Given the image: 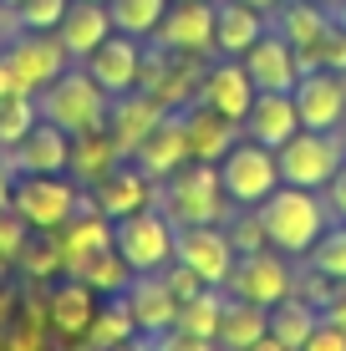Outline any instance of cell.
<instances>
[{
  "label": "cell",
  "instance_id": "obj_1",
  "mask_svg": "<svg viewBox=\"0 0 346 351\" xmlns=\"http://www.w3.org/2000/svg\"><path fill=\"white\" fill-rule=\"evenodd\" d=\"M260 224H265L270 250H280V255H311V245L326 234V204L316 199V189L280 184L260 204Z\"/></svg>",
  "mask_w": 346,
  "mask_h": 351
},
{
  "label": "cell",
  "instance_id": "obj_2",
  "mask_svg": "<svg viewBox=\"0 0 346 351\" xmlns=\"http://www.w3.org/2000/svg\"><path fill=\"white\" fill-rule=\"evenodd\" d=\"M36 107H41L46 123H56L62 132L82 138V132H102V128H107V107H112V97L92 82L87 66H82V71L66 66L51 87L36 92Z\"/></svg>",
  "mask_w": 346,
  "mask_h": 351
},
{
  "label": "cell",
  "instance_id": "obj_3",
  "mask_svg": "<svg viewBox=\"0 0 346 351\" xmlns=\"http://www.w3.org/2000/svg\"><path fill=\"white\" fill-rule=\"evenodd\" d=\"M163 214L178 229L230 219V193L219 184V163H184L178 173L163 178Z\"/></svg>",
  "mask_w": 346,
  "mask_h": 351
},
{
  "label": "cell",
  "instance_id": "obj_4",
  "mask_svg": "<svg viewBox=\"0 0 346 351\" xmlns=\"http://www.w3.org/2000/svg\"><path fill=\"white\" fill-rule=\"evenodd\" d=\"M112 250L127 260L133 275H158L178 255V224L163 209H138L127 219H112Z\"/></svg>",
  "mask_w": 346,
  "mask_h": 351
},
{
  "label": "cell",
  "instance_id": "obj_5",
  "mask_svg": "<svg viewBox=\"0 0 346 351\" xmlns=\"http://www.w3.org/2000/svg\"><path fill=\"white\" fill-rule=\"evenodd\" d=\"M219 184H224V193H230V204H240V209H260V204L280 189L275 148H265V143H255V138L234 143V148L219 158Z\"/></svg>",
  "mask_w": 346,
  "mask_h": 351
},
{
  "label": "cell",
  "instance_id": "obj_6",
  "mask_svg": "<svg viewBox=\"0 0 346 351\" xmlns=\"http://www.w3.org/2000/svg\"><path fill=\"white\" fill-rule=\"evenodd\" d=\"M275 163H280V184H295V189H326L336 178V168L346 163V148L336 132H311L301 128L285 148H275Z\"/></svg>",
  "mask_w": 346,
  "mask_h": 351
},
{
  "label": "cell",
  "instance_id": "obj_7",
  "mask_svg": "<svg viewBox=\"0 0 346 351\" xmlns=\"http://www.w3.org/2000/svg\"><path fill=\"white\" fill-rule=\"evenodd\" d=\"M199 87H204V66L188 51H163V46H143V71H138V92L158 97L169 112H184L188 102H199Z\"/></svg>",
  "mask_w": 346,
  "mask_h": 351
},
{
  "label": "cell",
  "instance_id": "obj_8",
  "mask_svg": "<svg viewBox=\"0 0 346 351\" xmlns=\"http://www.w3.org/2000/svg\"><path fill=\"white\" fill-rule=\"evenodd\" d=\"M0 62L10 66V77H16L21 92L36 97L71 66V56H66V46H62L56 31H21V36H10V41L0 46Z\"/></svg>",
  "mask_w": 346,
  "mask_h": 351
},
{
  "label": "cell",
  "instance_id": "obj_9",
  "mask_svg": "<svg viewBox=\"0 0 346 351\" xmlns=\"http://www.w3.org/2000/svg\"><path fill=\"white\" fill-rule=\"evenodd\" d=\"M77 184L66 173H16L10 184V209L31 229H62L77 214Z\"/></svg>",
  "mask_w": 346,
  "mask_h": 351
},
{
  "label": "cell",
  "instance_id": "obj_10",
  "mask_svg": "<svg viewBox=\"0 0 346 351\" xmlns=\"http://www.w3.org/2000/svg\"><path fill=\"white\" fill-rule=\"evenodd\" d=\"M224 290L270 311L285 295H295V280H291V265H285L280 250H255V255H234V270L224 280Z\"/></svg>",
  "mask_w": 346,
  "mask_h": 351
},
{
  "label": "cell",
  "instance_id": "obj_11",
  "mask_svg": "<svg viewBox=\"0 0 346 351\" xmlns=\"http://www.w3.org/2000/svg\"><path fill=\"white\" fill-rule=\"evenodd\" d=\"M295 112H301V128L311 132H336L346 123V71H301L295 82Z\"/></svg>",
  "mask_w": 346,
  "mask_h": 351
},
{
  "label": "cell",
  "instance_id": "obj_12",
  "mask_svg": "<svg viewBox=\"0 0 346 351\" xmlns=\"http://www.w3.org/2000/svg\"><path fill=\"white\" fill-rule=\"evenodd\" d=\"M153 41L163 51H188V56L214 51V5L209 0H169Z\"/></svg>",
  "mask_w": 346,
  "mask_h": 351
},
{
  "label": "cell",
  "instance_id": "obj_13",
  "mask_svg": "<svg viewBox=\"0 0 346 351\" xmlns=\"http://www.w3.org/2000/svg\"><path fill=\"white\" fill-rule=\"evenodd\" d=\"M173 260H184L204 285H224L230 270H234V245L224 234V224H188V229H178V255Z\"/></svg>",
  "mask_w": 346,
  "mask_h": 351
},
{
  "label": "cell",
  "instance_id": "obj_14",
  "mask_svg": "<svg viewBox=\"0 0 346 351\" xmlns=\"http://www.w3.org/2000/svg\"><path fill=\"white\" fill-rule=\"evenodd\" d=\"M240 66L249 71L255 92H295L301 82V62H295V46L285 41L280 31H265L255 46L240 56Z\"/></svg>",
  "mask_w": 346,
  "mask_h": 351
},
{
  "label": "cell",
  "instance_id": "obj_15",
  "mask_svg": "<svg viewBox=\"0 0 346 351\" xmlns=\"http://www.w3.org/2000/svg\"><path fill=\"white\" fill-rule=\"evenodd\" d=\"M0 158L10 163V173H66L71 163V132H62L56 123H36L16 148H5Z\"/></svg>",
  "mask_w": 346,
  "mask_h": 351
},
{
  "label": "cell",
  "instance_id": "obj_16",
  "mask_svg": "<svg viewBox=\"0 0 346 351\" xmlns=\"http://www.w3.org/2000/svg\"><path fill=\"white\" fill-rule=\"evenodd\" d=\"M92 199H97V209L107 219H127V214H138V209L153 204V178L143 173L133 158H117L97 184H92Z\"/></svg>",
  "mask_w": 346,
  "mask_h": 351
},
{
  "label": "cell",
  "instance_id": "obj_17",
  "mask_svg": "<svg viewBox=\"0 0 346 351\" xmlns=\"http://www.w3.org/2000/svg\"><path fill=\"white\" fill-rule=\"evenodd\" d=\"M133 163L153 178V184H163V178L178 173L184 163H194V158H188V132H184V117H178V112H163L158 123H153V132L133 148Z\"/></svg>",
  "mask_w": 346,
  "mask_h": 351
},
{
  "label": "cell",
  "instance_id": "obj_18",
  "mask_svg": "<svg viewBox=\"0 0 346 351\" xmlns=\"http://www.w3.org/2000/svg\"><path fill=\"white\" fill-rule=\"evenodd\" d=\"M87 71H92V82H97L107 97L133 92L138 87V71H143V41H138V36L112 31L97 51L87 56Z\"/></svg>",
  "mask_w": 346,
  "mask_h": 351
},
{
  "label": "cell",
  "instance_id": "obj_19",
  "mask_svg": "<svg viewBox=\"0 0 346 351\" xmlns=\"http://www.w3.org/2000/svg\"><path fill=\"white\" fill-rule=\"evenodd\" d=\"M245 138L265 143V148H285V143L301 132V112H295V97L291 92H255L245 123H240Z\"/></svg>",
  "mask_w": 346,
  "mask_h": 351
},
{
  "label": "cell",
  "instance_id": "obj_20",
  "mask_svg": "<svg viewBox=\"0 0 346 351\" xmlns=\"http://www.w3.org/2000/svg\"><path fill=\"white\" fill-rule=\"evenodd\" d=\"M97 290L92 285H82L77 275H66L56 290H46V326H51L62 341H82L87 336V326H92V316H97Z\"/></svg>",
  "mask_w": 346,
  "mask_h": 351
},
{
  "label": "cell",
  "instance_id": "obj_21",
  "mask_svg": "<svg viewBox=\"0 0 346 351\" xmlns=\"http://www.w3.org/2000/svg\"><path fill=\"white\" fill-rule=\"evenodd\" d=\"M169 112V107L158 102V97H148V92H123V97H112V107H107V132H112V143H117V153L123 158H133V148L143 138L153 132V123Z\"/></svg>",
  "mask_w": 346,
  "mask_h": 351
},
{
  "label": "cell",
  "instance_id": "obj_22",
  "mask_svg": "<svg viewBox=\"0 0 346 351\" xmlns=\"http://www.w3.org/2000/svg\"><path fill=\"white\" fill-rule=\"evenodd\" d=\"M178 117H184V132H188V158H194V163H219L224 153L240 143V123L219 117V112H214V107H204V102H188Z\"/></svg>",
  "mask_w": 346,
  "mask_h": 351
},
{
  "label": "cell",
  "instance_id": "obj_23",
  "mask_svg": "<svg viewBox=\"0 0 346 351\" xmlns=\"http://www.w3.org/2000/svg\"><path fill=\"white\" fill-rule=\"evenodd\" d=\"M123 300H127V311H133L138 336L169 331V326L178 321V295L163 285V270H158V275H133L127 290H123Z\"/></svg>",
  "mask_w": 346,
  "mask_h": 351
},
{
  "label": "cell",
  "instance_id": "obj_24",
  "mask_svg": "<svg viewBox=\"0 0 346 351\" xmlns=\"http://www.w3.org/2000/svg\"><path fill=\"white\" fill-rule=\"evenodd\" d=\"M199 102L214 107L219 117H230V123H245L249 102H255V82H249V71H245L240 62H230V56H224L219 66H209V71H204Z\"/></svg>",
  "mask_w": 346,
  "mask_h": 351
},
{
  "label": "cell",
  "instance_id": "obj_25",
  "mask_svg": "<svg viewBox=\"0 0 346 351\" xmlns=\"http://www.w3.org/2000/svg\"><path fill=\"white\" fill-rule=\"evenodd\" d=\"M56 36H62V46H66L71 62H87L107 36H112V10L97 5V0H71L66 16H62V26H56Z\"/></svg>",
  "mask_w": 346,
  "mask_h": 351
},
{
  "label": "cell",
  "instance_id": "obj_26",
  "mask_svg": "<svg viewBox=\"0 0 346 351\" xmlns=\"http://www.w3.org/2000/svg\"><path fill=\"white\" fill-rule=\"evenodd\" d=\"M265 31H270V26H265V10L240 5V0H224V5H214V51L230 56V62H240V56H245Z\"/></svg>",
  "mask_w": 346,
  "mask_h": 351
},
{
  "label": "cell",
  "instance_id": "obj_27",
  "mask_svg": "<svg viewBox=\"0 0 346 351\" xmlns=\"http://www.w3.org/2000/svg\"><path fill=\"white\" fill-rule=\"evenodd\" d=\"M260 336H270V311L255 306V300H240V295H224V316H219V346L230 351H249L260 341Z\"/></svg>",
  "mask_w": 346,
  "mask_h": 351
},
{
  "label": "cell",
  "instance_id": "obj_28",
  "mask_svg": "<svg viewBox=\"0 0 346 351\" xmlns=\"http://www.w3.org/2000/svg\"><path fill=\"white\" fill-rule=\"evenodd\" d=\"M275 31L295 46V51H306V46H316L321 36L331 31V16H326V5H321V0H280Z\"/></svg>",
  "mask_w": 346,
  "mask_h": 351
},
{
  "label": "cell",
  "instance_id": "obj_29",
  "mask_svg": "<svg viewBox=\"0 0 346 351\" xmlns=\"http://www.w3.org/2000/svg\"><path fill=\"white\" fill-rule=\"evenodd\" d=\"M133 336H138L133 311H127V300H123V295H112V300H102V306H97V316H92L87 336H82V346H87V351H107V346L133 341Z\"/></svg>",
  "mask_w": 346,
  "mask_h": 351
},
{
  "label": "cell",
  "instance_id": "obj_30",
  "mask_svg": "<svg viewBox=\"0 0 346 351\" xmlns=\"http://www.w3.org/2000/svg\"><path fill=\"white\" fill-rule=\"evenodd\" d=\"M117 158H123V153H117V143H112V132H82V138H71V173L77 178H87V184H97V178L107 173V168H112Z\"/></svg>",
  "mask_w": 346,
  "mask_h": 351
},
{
  "label": "cell",
  "instance_id": "obj_31",
  "mask_svg": "<svg viewBox=\"0 0 346 351\" xmlns=\"http://www.w3.org/2000/svg\"><path fill=\"white\" fill-rule=\"evenodd\" d=\"M71 275H77L82 285H92L97 295H123V290H127V280H133L127 260L117 255L112 245H107V250H97V255H87V260H82V265H77Z\"/></svg>",
  "mask_w": 346,
  "mask_h": 351
},
{
  "label": "cell",
  "instance_id": "obj_32",
  "mask_svg": "<svg viewBox=\"0 0 346 351\" xmlns=\"http://www.w3.org/2000/svg\"><path fill=\"white\" fill-rule=\"evenodd\" d=\"M316 306L311 300H301V295H285L280 306H270V336H275V341H285V346H295L301 351L306 346V336L316 331Z\"/></svg>",
  "mask_w": 346,
  "mask_h": 351
},
{
  "label": "cell",
  "instance_id": "obj_33",
  "mask_svg": "<svg viewBox=\"0 0 346 351\" xmlns=\"http://www.w3.org/2000/svg\"><path fill=\"white\" fill-rule=\"evenodd\" d=\"M21 270L31 275V280H46V275L66 270V250H62V229H31L26 250H21Z\"/></svg>",
  "mask_w": 346,
  "mask_h": 351
},
{
  "label": "cell",
  "instance_id": "obj_34",
  "mask_svg": "<svg viewBox=\"0 0 346 351\" xmlns=\"http://www.w3.org/2000/svg\"><path fill=\"white\" fill-rule=\"evenodd\" d=\"M219 316H224V290H219V285H204L194 300H184V306H178V321H173V326L219 341Z\"/></svg>",
  "mask_w": 346,
  "mask_h": 351
},
{
  "label": "cell",
  "instance_id": "obj_35",
  "mask_svg": "<svg viewBox=\"0 0 346 351\" xmlns=\"http://www.w3.org/2000/svg\"><path fill=\"white\" fill-rule=\"evenodd\" d=\"M107 10H112V31L123 36H153L163 21V10H169V0H107Z\"/></svg>",
  "mask_w": 346,
  "mask_h": 351
},
{
  "label": "cell",
  "instance_id": "obj_36",
  "mask_svg": "<svg viewBox=\"0 0 346 351\" xmlns=\"http://www.w3.org/2000/svg\"><path fill=\"white\" fill-rule=\"evenodd\" d=\"M41 123V107H36V97L31 92H10L5 102H0V153L5 148H16L26 132Z\"/></svg>",
  "mask_w": 346,
  "mask_h": 351
},
{
  "label": "cell",
  "instance_id": "obj_37",
  "mask_svg": "<svg viewBox=\"0 0 346 351\" xmlns=\"http://www.w3.org/2000/svg\"><path fill=\"white\" fill-rule=\"evenodd\" d=\"M311 265H316L321 280H346V224L326 229L311 245Z\"/></svg>",
  "mask_w": 346,
  "mask_h": 351
},
{
  "label": "cell",
  "instance_id": "obj_38",
  "mask_svg": "<svg viewBox=\"0 0 346 351\" xmlns=\"http://www.w3.org/2000/svg\"><path fill=\"white\" fill-rule=\"evenodd\" d=\"M224 234H230L234 255H255V250H270L265 224H260V209H234V219L224 224Z\"/></svg>",
  "mask_w": 346,
  "mask_h": 351
},
{
  "label": "cell",
  "instance_id": "obj_39",
  "mask_svg": "<svg viewBox=\"0 0 346 351\" xmlns=\"http://www.w3.org/2000/svg\"><path fill=\"white\" fill-rule=\"evenodd\" d=\"M66 5H71V0H21L10 16H16L21 31H56L62 16H66Z\"/></svg>",
  "mask_w": 346,
  "mask_h": 351
},
{
  "label": "cell",
  "instance_id": "obj_40",
  "mask_svg": "<svg viewBox=\"0 0 346 351\" xmlns=\"http://www.w3.org/2000/svg\"><path fill=\"white\" fill-rule=\"evenodd\" d=\"M26 239H31V224L21 219L16 209H0V265H16L21 250H26Z\"/></svg>",
  "mask_w": 346,
  "mask_h": 351
},
{
  "label": "cell",
  "instance_id": "obj_41",
  "mask_svg": "<svg viewBox=\"0 0 346 351\" xmlns=\"http://www.w3.org/2000/svg\"><path fill=\"white\" fill-rule=\"evenodd\" d=\"M148 346H153V351H214L219 341H209V336H194V331H184V326H169V331H153Z\"/></svg>",
  "mask_w": 346,
  "mask_h": 351
},
{
  "label": "cell",
  "instance_id": "obj_42",
  "mask_svg": "<svg viewBox=\"0 0 346 351\" xmlns=\"http://www.w3.org/2000/svg\"><path fill=\"white\" fill-rule=\"evenodd\" d=\"M163 285H169V290H173V295H178V306H184V300H194V295H199V290H204V280H199V275H194V270H188V265H184V260H173V265H163Z\"/></svg>",
  "mask_w": 346,
  "mask_h": 351
},
{
  "label": "cell",
  "instance_id": "obj_43",
  "mask_svg": "<svg viewBox=\"0 0 346 351\" xmlns=\"http://www.w3.org/2000/svg\"><path fill=\"white\" fill-rule=\"evenodd\" d=\"M321 321L346 331V280H326V290H321Z\"/></svg>",
  "mask_w": 346,
  "mask_h": 351
},
{
  "label": "cell",
  "instance_id": "obj_44",
  "mask_svg": "<svg viewBox=\"0 0 346 351\" xmlns=\"http://www.w3.org/2000/svg\"><path fill=\"white\" fill-rule=\"evenodd\" d=\"M301 351H346V331H341V326H331V321H316V331L306 336Z\"/></svg>",
  "mask_w": 346,
  "mask_h": 351
},
{
  "label": "cell",
  "instance_id": "obj_45",
  "mask_svg": "<svg viewBox=\"0 0 346 351\" xmlns=\"http://www.w3.org/2000/svg\"><path fill=\"white\" fill-rule=\"evenodd\" d=\"M326 209H331V214H341V219H346V163L336 168V178L326 184Z\"/></svg>",
  "mask_w": 346,
  "mask_h": 351
},
{
  "label": "cell",
  "instance_id": "obj_46",
  "mask_svg": "<svg viewBox=\"0 0 346 351\" xmlns=\"http://www.w3.org/2000/svg\"><path fill=\"white\" fill-rule=\"evenodd\" d=\"M10 184H16V173H10V163L0 158V209H10Z\"/></svg>",
  "mask_w": 346,
  "mask_h": 351
},
{
  "label": "cell",
  "instance_id": "obj_47",
  "mask_svg": "<svg viewBox=\"0 0 346 351\" xmlns=\"http://www.w3.org/2000/svg\"><path fill=\"white\" fill-rule=\"evenodd\" d=\"M10 92H21V87H16V77H10V66H5V62H0V102H5V97H10Z\"/></svg>",
  "mask_w": 346,
  "mask_h": 351
},
{
  "label": "cell",
  "instance_id": "obj_48",
  "mask_svg": "<svg viewBox=\"0 0 346 351\" xmlns=\"http://www.w3.org/2000/svg\"><path fill=\"white\" fill-rule=\"evenodd\" d=\"M249 351H295V346H285V341H275V336H260Z\"/></svg>",
  "mask_w": 346,
  "mask_h": 351
},
{
  "label": "cell",
  "instance_id": "obj_49",
  "mask_svg": "<svg viewBox=\"0 0 346 351\" xmlns=\"http://www.w3.org/2000/svg\"><path fill=\"white\" fill-rule=\"evenodd\" d=\"M107 351H153V346H148V336H133V341H123V346H107Z\"/></svg>",
  "mask_w": 346,
  "mask_h": 351
},
{
  "label": "cell",
  "instance_id": "obj_50",
  "mask_svg": "<svg viewBox=\"0 0 346 351\" xmlns=\"http://www.w3.org/2000/svg\"><path fill=\"white\" fill-rule=\"evenodd\" d=\"M240 5H255V10H265V16H270V10H280V0H240Z\"/></svg>",
  "mask_w": 346,
  "mask_h": 351
},
{
  "label": "cell",
  "instance_id": "obj_51",
  "mask_svg": "<svg viewBox=\"0 0 346 351\" xmlns=\"http://www.w3.org/2000/svg\"><path fill=\"white\" fill-rule=\"evenodd\" d=\"M336 26L346 31V0H341V10H336Z\"/></svg>",
  "mask_w": 346,
  "mask_h": 351
},
{
  "label": "cell",
  "instance_id": "obj_52",
  "mask_svg": "<svg viewBox=\"0 0 346 351\" xmlns=\"http://www.w3.org/2000/svg\"><path fill=\"white\" fill-rule=\"evenodd\" d=\"M21 5V0H0V10H16Z\"/></svg>",
  "mask_w": 346,
  "mask_h": 351
},
{
  "label": "cell",
  "instance_id": "obj_53",
  "mask_svg": "<svg viewBox=\"0 0 346 351\" xmlns=\"http://www.w3.org/2000/svg\"><path fill=\"white\" fill-rule=\"evenodd\" d=\"M336 138H341V148H346V123H341V128H336Z\"/></svg>",
  "mask_w": 346,
  "mask_h": 351
},
{
  "label": "cell",
  "instance_id": "obj_54",
  "mask_svg": "<svg viewBox=\"0 0 346 351\" xmlns=\"http://www.w3.org/2000/svg\"><path fill=\"white\" fill-rule=\"evenodd\" d=\"M0 46H5V36H0Z\"/></svg>",
  "mask_w": 346,
  "mask_h": 351
},
{
  "label": "cell",
  "instance_id": "obj_55",
  "mask_svg": "<svg viewBox=\"0 0 346 351\" xmlns=\"http://www.w3.org/2000/svg\"><path fill=\"white\" fill-rule=\"evenodd\" d=\"M97 5H107V0H97Z\"/></svg>",
  "mask_w": 346,
  "mask_h": 351
},
{
  "label": "cell",
  "instance_id": "obj_56",
  "mask_svg": "<svg viewBox=\"0 0 346 351\" xmlns=\"http://www.w3.org/2000/svg\"><path fill=\"white\" fill-rule=\"evenodd\" d=\"M321 5H326V0H321Z\"/></svg>",
  "mask_w": 346,
  "mask_h": 351
}]
</instances>
